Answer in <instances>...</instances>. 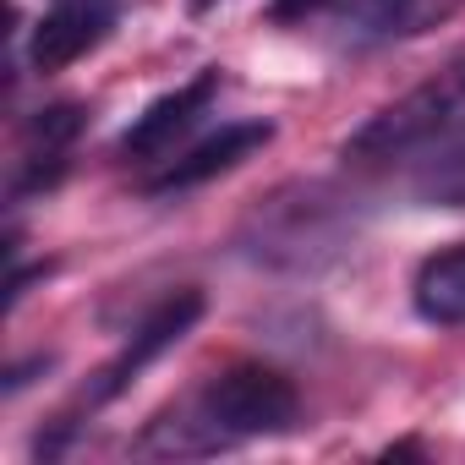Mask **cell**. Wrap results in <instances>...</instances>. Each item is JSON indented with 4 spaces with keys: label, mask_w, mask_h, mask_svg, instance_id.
Instances as JSON below:
<instances>
[{
    "label": "cell",
    "mask_w": 465,
    "mask_h": 465,
    "mask_svg": "<svg viewBox=\"0 0 465 465\" xmlns=\"http://www.w3.org/2000/svg\"><path fill=\"white\" fill-rule=\"evenodd\" d=\"M405 6L411 0H285L280 12H334L340 28H356V34H389L405 23Z\"/></svg>",
    "instance_id": "cell-8"
},
{
    "label": "cell",
    "mask_w": 465,
    "mask_h": 465,
    "mask_svg": "<svg viewBox=\"0 0 465 465\" xmlns=\"http://www.w3.org/2000/svg\"><path fill=\"white\" fill-rule=\"evenodd\" d=\"M77 132H83V110H77V104H50V110H39V121L28 126L34 159H55Z\"/></svg>",
    "instance_id": "cell-10"
},
{
    "label": "cell",
    "mask_w": 465,
    "mask_h": 465,
    "mask_svg": "<svg viewBox=\"0 0 465 465\" xmlns=\"http://www.w3.org/2000/svg\"><path fill=\"white\" fill-rule=\"evenodd\" d=\"M269 137H274L269 121H236V126H219L213 137H203L197 148H186L181 159H170V164L148 181V192H186V186H203V181H213V175H224V170H236L242 159H252Z\"/></svg>",
    "instance_id": "cell-5"
},
{
    "label": "cell",
    "mask_w": 465,
    "mask_h": 465,
    "mask_svg": "<svg viewBox=\"0 0 465 465\" xmlns=\"http://www.w3.org/2000/svg\"><path fill=\"white\" fill-rule=\"evenodd\" d=\"M213 94H219V72H197V77L181 83L175 94L153 99V104L132 121V132L121 137V153H126V159H164V153L175 148V137H186V132L197 126V115H208Z\"/></svg>",
    "instance_id": "cell-4"
},
{
    "label": "cell",
    "mask_w": 465,
    "mask_h": 465,
    "mask_svg": "<svg viewBox=\"0 0 465 465\" xmlns=\"http://www.w3.org/2000/svg\"><path fill=\"white\" fill-rule=\"evenodd\" d=\"M465 132V55L443 61L432 77H421L411 94H400L394 104H383L378 115H367L351 137H345V159L356 164H383V159H405L421 153L432 143H454Z\"/></svg>",
    "instance_id": "cell-2"
},
{
    "label": "cell",
    "mask_w": 465,
    "mask_h": 465,
    "mask_svg": "<svg viewBox=\"0 0 465 465\" xmlns=\"http://www.w3.org/2000/svg\"><path fill=\"white\" fill-rule=\"evenodd\" d=\"M110 34V6H94V0H61V6L34 28V66L39 72H61L72 61H83L99 39Z\"/></svg>",
    "instance_id": "cell-6"
},
{
    "label": "cell",
    "mask_w": 465,
    "mask_h": 465,
    "mask_svg": "<svg viewBox=\"0 0 465 465\" xmlns=\"http://www.w3.org/2000/svg\"><path fill=\"white\" fill-rule=\"evenodd\" d=\"M302 411L296 383L280 367L263 361H242V367H224L219 378H208V389L186 405V411H164L143 449L153 454H208L224 443H242V438H274L291 432Z\"/></svg>",
    "instance_id": "cell-1"
},
{
    "label": "cell",
    "mask_w": 465,
    "mask_h": 465,
    "mask_svg": "<svg viewBox=\"0 0 465 465\" xmlns=\"http://www.w3.org/2000/svg\"><path fill=\"white\" fill-rule=\"evenodd\" d=\"M421 197H432L443 208H465V132L454 137V148L443 159H432V170L421 175Z\"/></svg>",
    "instance_id": "cell-9"
},
{
    "label": "cell",
    "mask_w": 465,
    "mask_h": 465,
    "mask_svg": "<svg viewBox=\"0 0 465 465\" xmlns=\"http://www.w3.org/2000/svg\"><path fill=\"white\" fill-rule=\"evenodd\" d=\"M203 318V296L197 291H181V296H170V302H159L153 312H148V323L132 334V345L99 372V383L88 389V405H104V400H115L121 389H132L170 345H181L186 334H192V323Z\"/></svg>",
    "instance_id": "cell-3"
},
{
    "label": "cell",
    "mask_w": 465,
    "mask_h": 465,
    "mask_svg": "<svg viewBox=\"0 0 465 465\" xmlns=\"http://www.w3.org/2000/svg\"><path fill=\"white\" fill-rule=\"evenodd\" d=\"M416 312L427 323H443V329H460L465 323V247H449V252H432L421 269H416Z\"/></svg>",
    "instance_id": "cell-7"
},
{
    "label": "cell",
    "mask_w": 465,
    "mask_h": 465,
    "mask_svg": "<svg viewBox=\"0 0 465 465\" xmlns=\"http://www.w3.org/2000/svg\"><path fill=\"white\" fill-rule=\"evenodd\" d=\"M94 6H110V0H94Z\"/></svg>",
    "instance_id": "cell-11"
}]
</instances>
